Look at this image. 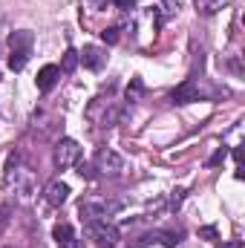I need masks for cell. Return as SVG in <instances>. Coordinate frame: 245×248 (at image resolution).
Wrapping results in <instances>:
<instances>
[{
  "instance_id": "obj_1",
  "label": "cell",
  "mask_w": 245,
  "mask_h": 248,
  "mask_svg": "<svg viewBox=\"0 0 245 248\" xmlns=\"http://www.w3.org/2000/svg\"><path fill=\"white\" fill-rule=\"evenodd\" d=\"M87 234L101 248H113L119 243V228L113 222H107V219H87Z\"/></svg>"
},
{
  "instance_id": "obj_21",
  "label": "cell",
  "mask_w": 245,
  "mask_h": 248,
  "mask_svg": "<svg viewBox=\"0 0 245 248\" xmlns=\"http://www.w3.org/2000/svg\"><path fill=\"white\" fill-rule=\"evenodd\" d=\"M199 237H205V240H214V237H216V228H214V225H208V228H202V231H199Z\"/></svg>"
},
{
  "instance_id": "obj_25",
  "label": "cell",
  "mask_w": 245,
  "mask_h": 248,
  "mask_svg": "<svg viewBox=\"0 0 245 248\" xmlns=\"http://www.w3.org/2000/svg\"><path fill=\"white\" fill-rule=\"evenodd\" d=\"M9 248H12V246H9Z\"/></svg>"
},
{
  "instance_id": "obj_9",
  "label": "cell",
  "mask_w": 245,
  "mask_h": 248,
  "mask_svg": "<svg viewBox=\"0 0 245 248\" xmlns=\"http://www.w3.org/2000/svg\"><path fill=\"white\" fill-rule=\"evenodd\" d=\"M32 44H35V35L29 29H17L9 35V49H29L32 52Z\"/></svg>"
},
{
  "instance_id": "obj_13",
  "label": "cell",
  "mask_w": 245,
  "mask_h": 248,
  "mask_svg": "<svg viewBox=\"0 0 245 248\" xmlns=\"http://www.w3.org/2000/svg\"><path fill=\"white\" fill-rule=\"evenodd\" d=\"M225 3H228V0H196V9L205 12V15H214V12H219Z\"/></svg>"
},
{
  "instance_id": "obj_17",
  "label": "cell",
  "mask_w": 245,
  "mask_h": 248,
  "mask_svg": "<svg viewBox=\"0 0 245 248\" xmlns=\"http://www.w3.org/2000/svg\"><path fill=\"white\" fill-rule=\"evenodd\" d=\"M101 41H104V44H110V46H113V44H119V29H116V26L104 29V32H101Z\"/></svg>"
},
{
  "instance_id": "obj_7",
  "label": "cell",
  "mask_w": 245,
  "mask_h": 248,
  "mask_svg": "<svg viewBox=\"0 0 245 248\" xmlns=\"http://www.w3.org/2000/svg\"><path fill=\"white\" fill-rule=\"evenodd\" d=\"M78 61L84 63L87 69H101L104 61H107V55H104V49H98V46H84V52H78Z\"/></svg>"
},
{
  "instance_id": "obj_11",
  "label": "cell",
  "mask_w": 245,
  "mask_h": 248,
  "mask_svg": "<svg viewBox=\"0 0 245 248\" xmlns=\"http://www.w3.org/2000/svg\"><path fill=\"white\" fill-rule=\"evenodd\" d=\"M75 237V231H72V225L69 222H58L55 228H52V240L61 246V243H66V240H72Z\"/></svg>"
},
{
  "instance_id": "obj_15",
  "label": "cell",
  "mask_w": 245,
  "mask_h": 248,
  "mask_svg": "<svg viewBox=\"0 0 245 248\" xmlns=\"http://www.w3.org/2000/svg\"><path fill=\"white\" fill-rule=\"evenodd\" d=\"M179 237H182V234H176V231H165V234H156V240H159L162 246H168V248H176V246H179Z\"/></svg>"
},
{
  "instance_id": "obj_20",
  "label": "cell",
  "mask_w": 245,
  "mask_h": 248,
  "mask_svg": "<svg viewBox=\"0 0 245 248\" xmlns=\"http://www.w3.org/2000/svg\"><path fill=\"white\" fill-rule=\"evenodd\" d=\"M179 6H182V3H179V0H168V3H165V15H168V17H170V15H173V12H179Z\"/></svg>"
},
{
  "instance_id": "obj_24",
  "label": "cell",
  "mask_w": 245,
  "mask_h": 248,
  "mask_svg": "<svg viewBox=\"0 0 245 248\" xmlns=\"http://www.w3.org/2000/svg\"><path fill=\"white\" fill-rule=\"evenodd\" d=\"M0 228H3V217H0Z\"/></svg>"
},
{
  "instance_id": "obj_6",
  "label": "cell",
  "mask_w": 245,
  "mask_h": 248,
  "mask_svg": "<svg viewBox=\"0 0 245 248\" xmlns=\"http://www.w3.org/2000/svg\"><path fill=\"white\" fill-rule=\"evenodd\" d=\"M58 78H61V69L55 66V63H46L41 72H38V78H35V84H38V90L41 93H49L55 84H58Z\"/></svg>"
},
{
  "instance_id": "obj_16",
  "label": "cell",
  "mask_w": 245,
  "mask_h": 248,
  "mask_svg": "<svg viewBox=\"0 0 245 248\" xmlns=\"http://www.w3.org/2000/svg\"><path fill=\"white\" fill-rule=\"evenodd\" d=\"M78 173H81L84 179H98V170H95V165H90V162H78Z\"/></svg>"
},
{
  "instance_id": "obj_18",
  "label": "cell",
  "mask_w": 245,
  "mask_h": 248,
  "mask_svg": "<svg viewBox=\"0 0 245 248\" xmlns=\"http://www.w3.org/2000/svg\"><path fill=\"white\" fill-rule=\"evenodd\" d=\"M225 156H228V150H225V147H219V150L208 159V165H211V168H216V165H222V162H225Z\"/></svg>"
},
{
  "instance_id": "obj_3",
  "label": "cell",
  "mask_w": 245,
  "mask_h": 248,
  "mask_svg": "<svg viewBox=\"0 0 245 248\" xmlns=\"http://www.w3.org/2000/svg\"><path fill=\"white\" fill-rule=\"evenodd\" d=\"M119 205L116 202H107V199H90V202H81V217L87 219H107Z\"/></svg>"
},
{
  "instance_id": "obj_19",
  "label": "cell",
  "mask_w": 245,
  "mask_h": 248,
  "mask_svg": "<svg viewBox=\"0 0 245 248\" xmlns=\"http://www.w3.org/2000/svg\"><path fill=\"white\" fill-rule=\"evenodd\" d=\"M182 199H184V187H176V190L170 193V208H179Z\"/></svg>"
},
{
  "instance_id": "obj_22",
  "label": "cell",
  "mask_w": 245,
  "mask_h": 248,
  "mask_svg": "<svg viewBox=\"0 0 245 248\" xmlns=\"http://www.w3.org/2000/svg\"><path fill=\"white\" fill-rule=\"evenodd\" d=\"M116 3V9H133L136 6V0H113Z\"/></svg>"
},
{
  "instance_id": "obj_5",
  "label": "cell",
  "mask_w": 245,
  "mask_h": 248,
  "mask_svg": "<svg viewBox=\"0 0 245 248\" xmlns=\"http://www.w3.org/2000/svg\"><path fill=\"white\" fill-rule=\"evenodd\" d=\"M170 98L176 101V104H193V101H199V87H196V81H182L173 93H170Z\"/></svg>"
},
{
  "instance_id": "obj_10",
  "label": "cell",
  "mask_w": 245,
  "mask_h": 248,
  "mask_svg": "<svg viewBox=\"0 0 245 248\" xmlns=\"http://www.w3.org/2000/svg\"><path fill=\"white\" fill-rule=\"evenodd\" d=\"M29 55H32L29 49H12V52H9V61H6L9 69H12V72H20V69L29 63Z\"/></svg>"
},
{
  "instance_id": "obj_8",
  "label": "cell",
  "mask_w": 245,
  "mask_h": 248,
  "mask_svg": "<svg viewBox=\"0 0 245 248\" xmlns=\"http://www.w3.org/2000/svg\"><path fill=\"white\" fill-rule=\"evenodd\" d=\"M66 196H69V185H66V182L55 179V182L46 185V202H49L52 208H61L63 202H66Z\"/></svg>"
},
{
  "instance_id": "obj_14",
  "label": "cell",
  "mask_w": 245,
  "mask_h": 248,
  "mask_svg": "<svg viewBox=\"0 0 245 248\" xmlns=\"http://www.w3.org/2000/svg\"><path fill=\"white\" fill-rule=\"evenodd\" d=\"M75 66H78V52H75V49H66L58 69H61V72H75Z\"/></svg>"
},
{
  "instance_id": "obj_23",
  "label": "cell",
  "mask_w": 245,
  "mask_h": 248,
  "mask_svg": "<svg viewBox=\"0 0 245 248\" xmlns=\"http://www.w3.org/2000/svg\"><path fill=\"white\" fill-rule=\"evenodd\" d=\"M61 248H84V243L72 237V240H66V243H61Z\"/></svg>"
},
{
  "instance_id": "obj_2",
  "label": "cell",
  "mask_w": 245,
  "mask_h": 248,
  "mask_svg": "<svg viewBox=\"0 0 245 248\" xmlns=\"http://www.w3.org/2000/svg\"><path fill=\"white\" fill-rule=\"evenodd\" d=\"M81 162V144L75 141V139H61L58 144H55V165L66 170V168H72V165H78Z\"/></svg>"
},
{
  "instance_id": "obj_4",
  "label": "cell",
  "mask_w": 245,
  "mask_h": 248,
  "mask_svg": "<svg viewBox=\"0 0 245 248\" xmlns=\"http://www.w3.org/2000/svg\"><path fill=\"white\" fill-rule=\"evenodd\" d=\"M95 170H101V173H119L124 168V162H122V156L116 153V150H110V147H104V150H98L95 153Z\"/></svg>"
},
{
  "instance_id": "obj_12",
  "label": "cell",
  "mask_w": 245,
  "mask_h": 248,
  "mask_svg": "<svg viewBox=\"0 0 245 248\" xmlns=\"http://www.w3.org/2000/svg\"><path fill=\"white\" fill-rule=\"evenodd\" d=\"M144 95V81L141 78H130V87H127V101H138Z\"/></svg>"
}]
</instances>
